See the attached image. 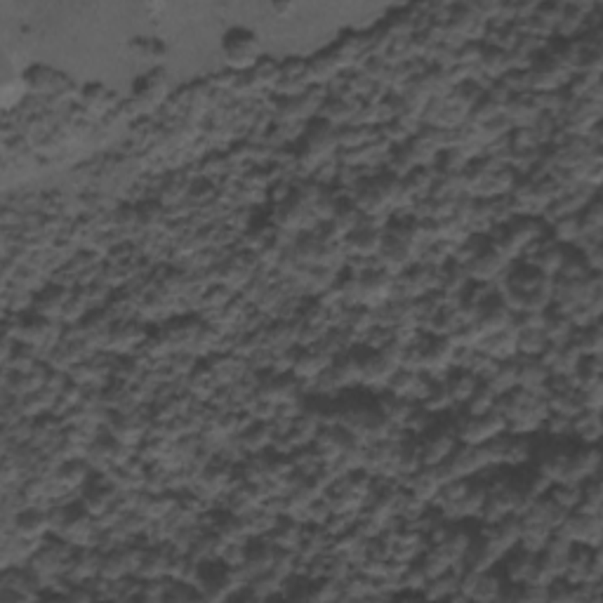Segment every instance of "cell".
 Instances as JSON below:
<instances>
[{
  "label": "cell",
  "mask_w": 603,
  "mask_h": 603,
  "mask_svg": "<svg viewBox=\"0 0 603 603\" xmlns=\"http://www.w3.org/2000/svg\"><path fill=\"white\" fill-rule=\"evenodd\" d=\"M224 59L231 69H253L260 64L262 43L257 34L248 29H231L222 41Z\"/></svg>",
  "instance_id": "6da1fadb"
},
{
  "label": "cell",
  "mask_w": 603,
  "mask_h": 603,
  "mask_svg": "<svg viewBox=\"0 0 603 603\" xmlns=\"http://www.w3.org/2000/svg\"><path fill=\"white\" fill-rule=\"evenodd\" d=\"M509 64H511L509 52H504V50H499V48H490V50H483L478 66L483 69L485 73L499 76V73L506 71V66H509Z\"/></svg>",
  "instance_id": "7a4b0ae2"
},
{
  "label": "cell",
  "mask_w": 603,
  "mask_h": 603,
  "mask_svg": "<svg viewBox=\"0 0 603 603\" xmlns=\"http://www.w3.org/2000/svg\"><path fill=\"white\" fill-rule=\"evenodd\" d=\"M337 64H339V57L318 55L316 59H313V62L309 64V73H311L316 80H318V73H323V76H320V78L328 80V78H332V73L337 71Z\"/></svg>",
  "instance_id": "3957f363"
},
{
  "label": "cell",
  "mask_w": 603,
  "mask_h": 603,
  "mask_svg": "<svg viewBox=\"0 0 603 603\" xmlns=\"http://www.w3.org/2000/svg\"><path fill=\"white\" fill-rule=\"evenodd\" d=\"M561 241H577L582 236V227L577 217H566V220L559 222V229H556Z\"/></svg>",
  "instance_id": "277c9868"
}]
</instances>
